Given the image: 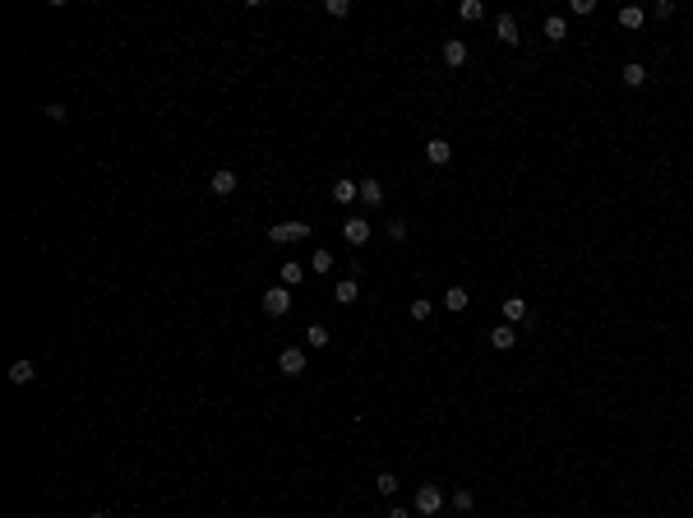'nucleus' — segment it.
Masks as SVG:
<instances>
[{
    "label": "nucleus",
    "instance_id": "39448f33",
    "mask_svg": "<svg viewBox=\"0 0 693 518\" xmlns=\"http://www.w3.org/2000/svg\"><path fill=\"white\" fill-rule=\"evenodd\" d=\"M342 236H347V245H365L374 236V227L365 218H347V222H342Z\"/></svg>",
    "mask_w": 693,
    "mask_h": 518
},
{
    "label": "nucleus",
    "instance_id": "f257e3e1",
    "mask_svg": "<svg viewBox=\"0 0 693 518\" xmlns=\"http://www.w3.org/2000/svg\"><path fill=\"white\" fill-rule=\"evenodd\" d=\"M411 505H416V514H421V518H435V514L444 509V491H440L435 481H421V486H416V500H411Z\"/></svg>",
    "mask_w": 693,
    "mask_h": 518
},
{
    "label": "nucleus",
    "instance_id": "7ed1b4c3",
    "mask_svg": "<svg viewBox=\"0 0 693 518\" xmlns=\"http://www.w3.org/2000/svg\"><path fill=\"white\" fill-rule=\"evenodd\" d=\"M286 310H291V287H282V283H277V287H268V292H264V315L282 320Z\"/></svg>",
    "mask_w": 693,
    "mask_h": 518
},
{
    "label": "nucleus",
    "instance_id": "9b49d317",
    "mask_svg": "<svg viewBox=\"0 0 693 518\" xmlns=\"http://www.w3.org/2000/svg\"><path fill=\"white\" fill-rule=\"evenodd\" d=\"M425 157H430V167H444V162L453 157V143H449V139H430V143H425Z\"/></svg>",
    "mask_w": 693,
    "mask_h": 518
},
{
    "label": "nucleus",
    "instance_id": "0eeeda50",
    "mask_svg": "<svg viewBox=\"0 0 693 518\" xmlns=\"http://www.w3.org/2000/svg\"><path fill=\"white\" fill-rule=\"evenodd\" d=\"M495 37H499L504 46H517V42H522V37H517V19H513V14H499V19H495Z\"/></svg>",
    "mask_w": 693,
    "mask_h": 518
},
{
    "label": "nucleus",
    "instance_id": "6ab92c4d",
    "mask_svg": "<svg viewBox=\"0 0 693 518\" xmlns=\"http://www.w3.org/2000/svg\"><path fill=\"white\" fill-rule=\"evenodd\" d=\"M333 264H338V259H333V250H329V245H319V250L310 254V268H315V273H329Z\"/></svg>",
    "mask_w": 693,
    "mask_h": 518
},
{
    "label": "nucleus",
    "instance_id": "ddd939ff",
    "mask_svg": "<svg viewBox=\"0 0 693 518\" xmlns=\"http://www.w3.org/2000/svg\"><path fill=\"white\" fill-rule=\"evenodd\" d=\"M33 375H37V365L28 361V356H19V361L10 365V384H33Z\"/></svg>",
    "mask_w": 693,
    "mask_h": 518
},
{
    "label": "nucleus",
    "instance_id": "6e6552de",
    "mask_svg": "<svg viewBox=\"0 0 693 518\" xmlns=\"http://www.w3.org/2000/svg\"><path fill=\"white\" fill-rule=\"evenodd\" d=\"M333 199H338V204H352V199H361V181H352V176L333 181Z\"/></svg>",
    "mask_w": 693,
    "mask_h": 518
},
{
    "label": "nucleus",
    "instance_id": "393cba45",
    "mask_svg": "<svg viewBox=\"0 0 693 518\" xmlns=\"http://www.w3.org/2000/svg\"><path fill=\"white\" fill-rule=\"evenodd\" d=\"M472 491H467V486H458V491H453V509H462V514H472Z\"/></svg>",
    "mask_w": 693,
    "mask_h": 518
},
{
    "label": "nucleus",
    "instance_id": "423d86ee",
    "mask_svg": "<svg viewBox=\"0 0 693 518\" xmlns=\"http://www.w3.org/2000/svg\"><path fill=\"white\" fill-rule=\"evenodd\" d=\"M527 315H532L527 297H504V324H522Z\"/></svg>",
    "mask_w": 693,
    "mask_h": 518
},
{
    "label": "nucleus",
    "instance_id": "a878e982",
    "mask_svg": "<svg viewBox=\"0 0 693 518\" xmlns=\"http://www.w3.org/2000/svg\"><path fill=\"white\" fill-rule=\"evenodd\" d=\"M46 121H55V125H60V121H65V116H70V111H65V102H46Z\"/></svg>",
    "mask_w": 693,
    "mask_h": 518
},
{
    "label": "nucleus",
    "instance_id": "bb28decb",
    "mask_svg": "<svg viewBox=\"0 0 693 518\" xmlns=\"http://www.w3.org/2000/svg\"><path fill=\"white\" fill-rule=\"evenodd\" d=\"M384 236L388 241H407V222H384Z\"/></svg>",
    "mask_w": 693,
    "mask_h": 518
},
{
    "label": "nucleus",
    "instance_id": "20e7f679",
    "mask_svg": "<svg viewBox=\"0 0 693 518\" xmlns=\"http://www.w3.org/2000/svg\"><path fill=\"white\" fill-rule=\"evenodd\" d=\"M277 370H282V375H305V347H282Z\"/></svg>",
    "mask_w": 693,
    "mask_h": 518
},
{
    "label": "nucleus",
    "instance_id": "2f4dec72",
    "mask_svg": "<svg viewBox=\"0 0 693 518\" xmlns=\"http://www.w3.org/2000/svg\"><path fill=\"white\" fill-rule=\"evenodd\" d=\"M388 518H411V514H407L402 505H393V509H388Z\"/></svg>",
    "mask_w": 693,
    "mask_h": 518
},
{
    "label": "nucleus",
    "instance_id": "f3484780",
    "mask_svg": "<svg viewBox=\"0 0 693 518\" xmlns=\"http://www.w3.org/2000/svg\"><path fill=\"white\" fill-rule=\"evenodd\" d=\"M619 23H624V28H642V23H647V10H642V5H624V10H619Z\"/></svg>",
    "mask_w": 693,
    "mask_h": 518
},
{
    "label": "nucleus",
    "instance_id": "cd10ccee",
    "mask_svg": "<svg viewBox=\"0 0 693 518\" xmlns=\"http://www.w3.org/2000/svg\"><path fill=\"white\" fill-rule=\"evenodd\" d=\"M430 310H435V306H430L425 297H416V301H411V320H430Z\"/></svg>",
    "mask_w": 693,
    "mask_h": 518
},
{
    "label": "nucleus",
    "instance_id": "f03ea898",
    "mask_svg": "<svg viewBox=\"0 0 693 518\" xmlns=\"http://www.w3.org/2000/svg\"><path fill=\"white\" fill-rule=\"evenodd\" d=\"M310 236V222H273L268 227V241L273 245H291V241H305Z\"/></svg>",
    "mask_w": 693,
    "mask_h": 518
},
{
    "label": "nucleus",
    "instance_id": "7c9ffc66",
    "mask_svg": "<svg viewBox=\"0 0 693 518\" xmlns=\"http://www.w3.org/2000/svg\"><path fill=\"white\" fill-rule=\"evenodd\" d=\"M652 14H656V19H671L675 5H671V0H656V10H652Z\"/></svg>",
    "mask_w": 693,
    "mask_h": 518
},
{
    "label": "nucleus",
    "instance_id": "aec40b11",
    "mask_svg": "<svg viewBox=\"0 0 693 518\" xmlns=\"http://www.w3.org/2000/svg\"><path fill=\"white\" fill-rule=\"evenodd\" d=\"M546 37H550V42H564V37H569V23H564L560 14H550V19H546Z\"/></svg>",
    "mask_w": 693,
    "mask_h": 518
},
{
    "label": "nucleus",
    "instance_id": "dca6fc26",
    "mask_svg": "<svg viewBox=\"0 0 693 518\" xmlns=\"http://www.w3.org/2000/svg\"><path fill=\"white\" fill-rule=\"evenodd\" d=\"M517 342V333H513V324H499V329H490V347H499V352H508Z\"/></svg>",
    "mask_w": 693,
    "mask_h": 518
},
{
    "label": "nucleus",
    "instance_id": "2eb2a0df",
    "mask_svg": "<svg viewBox=\"0 0 693 518\" xmlns=\"http://www.w3.org/2000/svg\"><path fill=\"white\" fill-rule=\"evenodd\" d=\"M619 79H624L628 89H642V84H647V65H638V60H628V65L619 70Z\"/></svg>",
    "mask_w": 693,
    "mask_h": 518
},
{
    "label": "nucleus",
    "instance_id": "412c9836",
    "mask_svg": "<svg viewBox=\"0 0 693 518\" xmlns=\"http://www.w3.org/2000/svg\"><path fill=\"white\" fill-rule=\"evenodd\" d=\"M467 301H472L467 297V287H449V292H444V306L449 310H467Z\"/></svg>",
    "mask_w": 693,
    "mask_h": 518
},
{
    "label": "nucleus",
    "instance_id": "b1692460",
    "mask_svg": "<svg viewBox=\"0 0 693 518\" xmlns=\"http://www.w3.org/2000/svg\"><path fill=\"white\" fill-rule=\"evenodd\" d=\"M374 486H379V496H397V472H379Z\"/></svg>",
    "mask_w": 693,
    "mask_h": 518
},
{
    "label": "nucleus",
    "instance_id": "9d476101",
    "mask_svg": "<svg viewBox=\"0 0 693 518\" xmlns=\"http://www.w3.org/2000/svg\"><path fill=\"white\" fill-rule=\"evenodd\" d=\"M361 204H365V209H379V204H384V186H379L374 176L361 181Z\"/></svg>",
    "mask_w": 693,
    "mask_h": 518
},
{
    "label": "nucleus",
    "instance_id": "4be33fe9",
    "mask_svg": "<svg viewBox=\"0 0 693 518\" xmlns=\"http://www.w3.org/2000/svg\"><path fill=\"white\" fill-rule=\"evenodd\" d=\"M458 14H462L467 23H476V19H485V5H481V0H462V5H458Z\"/></svg>",
    "mask_w": 693,
    "mask_h": 518
},
{
    "label": "nucleus",
    "instance_id": "1a4fd4ad",
    "mask_svg": "<svg viewBox=\"0 0 693 518\" xmlns=\"http://www.w3.org/2000/svg\"><path fill=\"white\" fill-rule=\"evenodd\" d=\"M444 65H449V70L467 65V42H458V37H449V42H444Z\"/></svg>",
    "mask_w": 693,
    "mask_h": 518
},
{
    "label": "nucleus",
    "instance_id": "72a5a7b5",
    "mask_svg": "<svg viewBox=\"0 0 693 518\" xmlns=\"http://www.w3.org/2000/svg\"><path fill=\"white\" fill-rule=\"evenodd\" d=\"M259 518H264V514H259Z\"/></svg>",
    "mask_w": 693,
    "mask_h": 518
},
{
    "label": "nucleus",
    "instance_id": "c756f323",
    "mask_svg": "<svg viewBox=\"0 0 693 518\" xmlns=\"http://www.w3.org/2000/svg\"><path fill=\"white\" fill-rule=\"evenodd\" d=\"M596 0H569V14H592Z\"/></svg>",
    "mask_w": 693,
    "mask_h": 518
},
{
    "label": "nucleus",
    "instance_id": "4468645a",
    "mask_svg": "<svg viewBox=\"0 0 693 518\" xmlns=\"http://www.w3.org/2000/svg\"><path fill=\"white\" fill-rule=\"evenodd\" d=\"M209 186H213V195H231V190H236V171H231V167H222V171H213V181H209Z\"/></svg>",
    "mask_w": 693,
    "mask_h": 518
},
{
    "label": "nucleus",
    "instance_id": "5701e85b",
    "mask_svg": "<svg viewBox=\"0 0 693 518\" xmlns=\"http://www.w3.org/2000/svg\"><path fill=\"white\" fill-rule=\"evenodd\" d=\"M305 347H329V329H324V324H310L305 329Z\"/></svg>",
    "mask_w": 693,
    "mask_h": 518
},
{
    "label": "nucleus",
    "instance_id": "c85d7f7f",
    "mask_svg": "<svg viewBox=\"0 0 693 518\" xmlns=\"http://www.w3.org/2000/svg\"><path fill=\"white\" fill-rule=\"evenodd\" d=\"M324 10L333 14V19H347V14H352V5H347V0H329V5H324Z\"/></svg>",
    "mask_w": 693,
    "mask_h": 518
},
{
    "label": "nucleus",
    "instance_id": "473e14b6",
    "mask_svg": "<svg viewBox=\"0 0 693 518\" xmlns=\"http://www.w3.org/2000/svg\"><path fill=\"white\" fill-rule=\"evenodd\" d=\"M88 518H111V514H107V509H102V514H88Z\"/></svg>",
    "mask_w": 693,
    "mask_h": 518
},
{
    "label": "nucleus",
    "instance_id": "f8f14e48",
    "mask_svg": "<svg viewBox=\"0 0 693 518\" xmlns=\"http://www.w3.org/2000/svg\"><path fill=\"white\" fill-rule=\"evenodd\" d=\"M356 297H361V283H356V278H342V283L333 287V301H338V306H352Z\"/></svg>",
    "mask_w": 693,
    "mask_h": 518
},
{
    "label": "nucleus",
    "instance_id": "a211bd4d",
    "mask_svg": "<svg viewBox=\"0 0 693 518\" xmlns=\"http://www.w3.org/2000/svg\"><path fill=\"white\" fill-rule=\"evenodd\" d=\"M301 283H305V264L286 259V264H282V287H301Z\"/></svg>",
    "mask_w": 693,
    "mask_h": 518
}]
</instances>
